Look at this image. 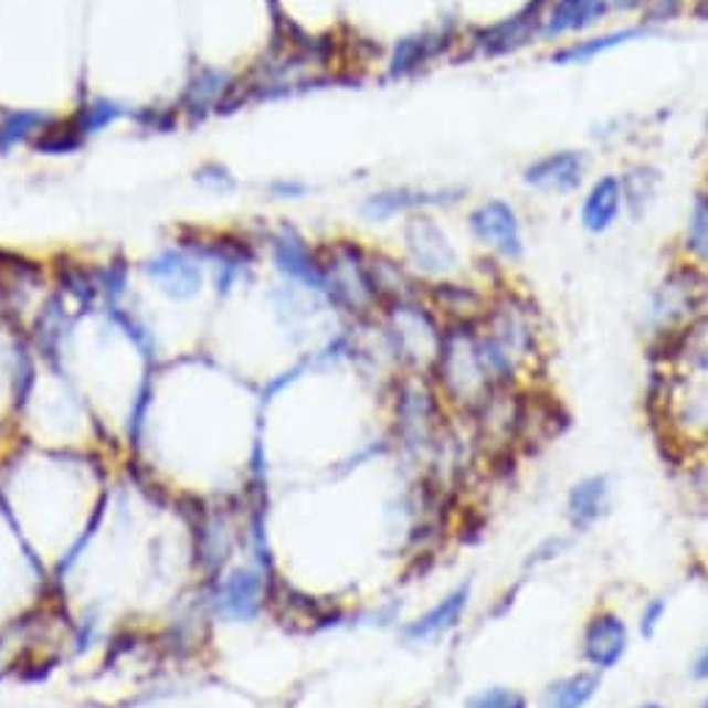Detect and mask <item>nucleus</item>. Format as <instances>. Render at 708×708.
<instances>
[{
    "label": "nucleus",
    "mask_w": 708,
    "mask_h": 708,
    "mask_svg": "<svg viewBox=\"0 0 708 708\" xmlns=\"http://www.w3.org/2000/svg\"><path fill=\"white\" fill-rule=\"evenodd\" d=\"M427 377L446 410L461 419L475 416L477 410L499 391L494 388L486 363H483L475 321L444 324L438 358Z\"/></svg>",
    "instance_id": "nucleus-1"
},
{
    "label": "nucleus",
    "mask_w": 708,
    "mask_h": 708,
    "mask_svg": "<svg viewBox=\"0 0 708 708\" xmlns=\"http://www.w3.org/2000/svg\"><path fill=\"white\" fill-rule=\"evenodd\" d=\"M477 327L519 371L525 385H533L545 358V327L530 296L514 287H494Z\"/></svg>",
    "instance_id": "nucleus-2"
},
{
    "label": "nucleus",
    "mask_w": 708,
    "mask_h": 708,
    "mask_svg": "<svg viewBox=\"0 0 708 708\" xmlns=\"http://www.w3.org/2000/svg\"><path fill=\"white\" fill-rule=\"evenodd\" d=\"M708 307V271L684 260L664 274L656 290L647 296L642 310V329L651 338L653 349L680 338L695 327Z\"/></svg>",
    "instance_id": "nucleus-3"
},
{
    "label": "nucleus",
    "mask_w": 708,
    "mask_h": 708,
    "mask_svg": "<svg viewBox=\"0 0 708 708\" xmlns=\"http://www.w3.org/2000/svg\"><path fill=\"white\" fill-rule=\"evenodd\" d=\"M633 625L620 609L600 603L589 611L578 636L580 664L600 675H609L622 667L633 647Z\"/></svg>",
    "instance_id": "nucleus-4"
},
{
    "label": "nucleus",
    "mask_w": 708,
    "mask_h": 708,
    "mask_svg": "<svg viewBox=\"0 0 708 708\" xmlns=\"http://www.w3.org/2000/svg\"><path fill=\"white\" fill-rule=\"evenodd\" d=\"M472 600H475V580L466 578L452 585L450 592L441 594L422 614L402 622L399 625V638L408 647H430V644L446 642L463 627L468 611H472Z\"/></svg>",
    "instance_id": "nucleus-5"
},
{
    "label": "nucleus",
    "mask_w": 708,
    "mask_h": 708,
    "mask_svg": "<svg viewBox=\"0 0 708 708\" xmlns=\"http://www.w3.org/2000/svg\"><path fill=\"white\" fill-rule=\"evenodd\" d=\"M468 232L475 241L486 246L494 257L505 263H516L525 254V234H521L519 212L503 199H488L477 204L466 218Z\"/></svg>",
    "instance_id": "nucleus-6"
},
{
    "label": "nucleus",
    "mask_w": 708,
    "mask_h": 708,
    "mask_svg": "<svg viewBox=\"0 0 708 708\" xmlns=\"http://www.w3.org/2000/svg\"><path fill=\"white\" fill-rule=\"evenodd\" d=\"M611 508H614V480L609 472H589L578 477L563 497V519L569 533L589 536L609 519Z\"/></svg>",
    "instance_id": "nucleus-7"
},
{
    "label": "nucleus",
    "mask_w": 708,
    "mask_h": 708,
    "mask_svg": "<svg viewBox=\"0 0 708 708\" xmlns=\"http://www.w3.org/2000/svg\"><path fill=\"white\" fill-rule=\"evenodd\" d=\"M408 252L416 274L433 282L455 279L461 271V257L444 229L433 218H413L408 226Z\"/></svg>",
    "instance_id": "nucleus-8"
},
{
    "label": "nucleus",
    "mask_w": 708,
    "mask_h": 708,
    "mask_svg": "<svg viewBox=\"0 0 708 708\" xmlns=\"http://www.w3.org/2000/svg\"><path fill=\"white\" fill-rule=\"evenodd\" d=\"M265 605V578L260 569L241 567L223 574L212 594V611L226 622H252Z\"/></svg>",
    "instance_id": "nucleus-9"
},
{
    "label": "nucleus",
    "mask_w": 708,
    "mask_h": 708,
    "mask_svg": "<svg viewBox=\"0 0 708 708\" xmlns=\"http://www.w3.org/2000/svg\"><path fill=\"white\" fill-rule=\"evenodd\" d=\"M585 170H589V157L574 148H563V151H550L533 159L521 173V182L539 193L567 196L583 184Z\"/></svg>",
    "instance_id": "nucleus-10"
},
{
    "label": "nucleus",
    "mask_w": 708,
    "mask_h": 708,
    "mask_svg": "<svg viewBox=\"0 0 708 708\" xmlns=\"http://www.w3.org/2000/svg\"><path fill=\"white\" fill-rule=\"evenodd\" d=\"M614 12V0H547L541 36L561 40L569 34H583Z\"/></svg>",
    "instance_id": "nucleus-11"
},
{
    "label": "nucleus",
    "mask_w": 708,
    "mask_h": 708,
    "mask_svg": "<svg viewBox=\"0 0 708 708\" xmlns=\"http://www.w3.org/2000/svg\"><path fill=\"white\" fill-rule=\"evenodd\" d=\"M547 0H536L533 7L521 9L514 18L503 20V23L483 29L480 34L472 40V45L483 53V56H499V53L516 51V47L527 45L530 36H541V20H545Z\"/></svg>",
    "instance_id": "nucleus-12"
},
{
    "label": "nucleus",
    "mask_w": 708,
    "mask_h": 708,
    "mask_svg": "<svg viewBox=\"0 0 708 708\" xmlns=\"http://www.w3.org/2000/svg\"><path fill=\"white\" fill-rule=\"evenodd\" d=\"M605 675L589 667H578L558 678L547 680L536 708H589L603 695Z\"/></svg>",
    "instance_id": "nucleus-13"
},
{
    "label": "nucleus",
    "mask_w": 708,
    "mask_h": 708,
    "mask_svg": "<svg viewBox=\"0 0 708 708\" xmlns=\"http://www.w3.org/2000/svg\"><path fill=\"white\" fill-rule=\"evenodd\" d=\"M488 293L492 290H483L480 285H472V282L444 279L433 282L430 299H433V310L438 313V318L444 324L477 321L483 316V310H486Z\"/></svg>",
    "instance_id": "nucleus-14"
},
{
    "label": "nucleus",
    "mask_w": 708,
    "mask_h": 708,
    "mask_svg": "<svg viewBox=\"0 0 708 708\" xmlns=\"http://www.w3.org/2000/svg\"><path fill=\"white\" fill-rule=\"evenodd\" d=\"M622 210H625V193H622L620 176L605 173L600 176L598 182L589 188V193L583 196L580 204V223L585 232L603 234L620 221Z\"/></svg>",
    "instance_id": "nucleus-15"
},
{
    "label": "nucleus",
    "mask_w": 708,
    "mask_h": 708,
    "mask_svg": "<svg viewBox=\"0 0 708 708\" xmlns=\"http://www.w3.org/2000/svg\"><path fill=\"white\" fill-rule=\"evenodd\" d=\"M642 34H644V29H636V25H627V29L609 31V34L569 42V45L558 47V51L552 53V62H558V65H578V62H592V59L600 56V53L611 51V47L625 45V42L636 40V36H642Z\"/></svg>",
    "instance_id": "nucleus-16"
},
{
    "label": "nucleus",
    "mask_w": 708,
    "mask_h": 708,
    "mask_svg": "<svg viewBox=\"0 0 708 708\" xmlns=\"http://www.w3.org/2000/svg\"><path fill=\"white\" fill-rule=\"evenodd\" d=\"M620 182L622 193H625V207L631 210L633 218H642L644 212L651 210L653 201H656L662 176H658V170L651 168V165H636V168H631L622 176Z\"/></svg>",
    "instance_id": "nucleus-17"
},
{
    "label": "nucleus",
    "mask_w": 708,
    "mask_h": 708,
    "mask_svg": "<svg viewBox=\"0 0 708 708\" xmlns=\"http://www.w3.org/2000/svg\"><path fill=\"white\" fill-rule=\"evenodd\" d=\"M461 708H533V700L525 689L510 684H486L468 691Z\"/></svg>",
    "instance_id": "nucleus-18"
},
{
    "label": "nucleus",
    "mask_w": 708,
    "mask_h": 708,
    "mask_svg": "<svg viewBox=\"0 0 708 708\" xmlns=\"http://www.w3.org/2000/svg\"><path fill=\"white\" fill-rule=\"evenodd\" d=\"M667 616H669V598H664V594H653V598H647L642 605H638L636 622H633V633H636L638 638H644V642H653V638L662 633Z\"/></svg>",
    "instance_id": "nucleus-19"
},
{
    "label": "nucleus",
    "mask_w": 708,
    "mask_h": 708,
    "mask_svg": "<svg viewBox=\"0 0 708 708\" xmlns=\"http://www.w3.org/2000/svg\"><path fill=\"white\" fill-rule=\"evenodd\" d=\"M569 547H572V533H569V536H563V533L547 536V539H541L539 545L533 547V550L527 552L525 569H527V572H536V569L550 567V563L561 561V558L567 556Z\"/></svg>",
    "instance_id": "nucleus-20"
},
{
    "label": "nucleus",
    "mask_w": 708,
    "mask_h": 708,
    "mask_svg": "<svg viewBox=\"0 0 708 708\" xmlns=\"http://www.w3.org/2000/svg\"><path fill=\"white\" fill-rule=\"evenodd\" d=\"M689 678L695 680V684H708V638L700 644V651L695 653V658H691Z\"/></svg>",
    "instance_id": "nucleus-21"
},
{
    "label": "nucleus",
    "mask_w": 708,
    "mask_h": 708,
    "mask_svg": "<svg viewBox=\"0 0 708 708\" xmlns=\"http://www.w3.org/2000/svg\"><path fill=\"white\" fill-rule=\"evenodd\" d=\"M633 708H669V706H667V702H662V700H642V702H636Z\"/></svg>",
    "instance_id": "nucleus-22"
},
{
    "label": "nucleus",
    "mask_w": 708,
    "mask_h": 708,
    "mask_svg": "<svg viewBox=\"0 0 708 708\" xmlns=\"http://www.w3.org/2000/svg\"><path fill=\"white\" fill-rule=\"evenodd\" d=\"M697 708H708V684H706V691L700 695V700H697Z\"/></svg>",
    "instance_id": "nucleus-23"
},
{
    "label": "nucleus",
    "mask_w": 708,
    "mask_h": 708,
    "mask_svg": "<svg viewBox=\"0 0 708 708\" xmlns=\"http://www.w3.org/2000/svg\"><path fill=\"white\" fill-rule=\"evenodd\" d=\"M706 129H708V120H706Z\"/></svg>",
    "instance_id": "nucleus-24"
},
{
    "label": "nucleus",
    "mask_w": 708,
    "mask_h": 708,
    "mask_svg": "<svg viewBox=\"0 0 708 708\" xmlns=\"http://www.w3.org/2000/svg\"><path fill=\"white\" fill-rule=\"evenodd\" d=\"M706 190H708V182H706Z\"/></svg>",
    "instance_id": "nucleus-25"
}]
</instances>
